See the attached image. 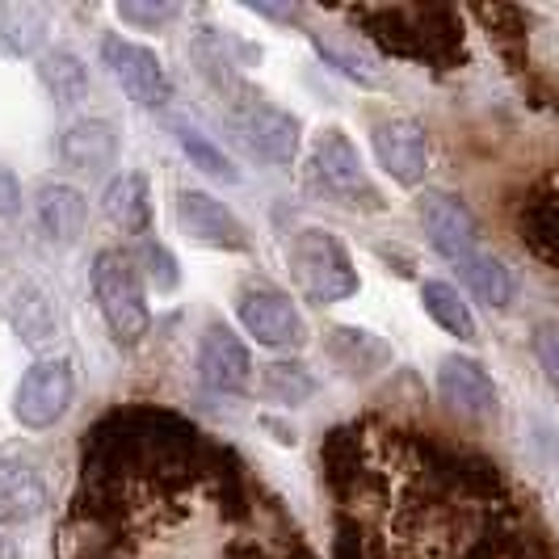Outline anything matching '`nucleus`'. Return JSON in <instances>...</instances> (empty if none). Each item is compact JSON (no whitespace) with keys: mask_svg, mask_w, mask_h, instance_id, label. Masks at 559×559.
I'll list each match as a JSON object with an SVG mask.
<instances>
[{"mask_svg":"<svg viewBox=\"0 0 559 559\" xmlns=\"http://www.w3.org/2000/svg\"><path fill=\"white\" fill-rule=\"evenodd\" d=\"M324 463L336 488H349V479L362 472V450L354 442V429H333L324 442Z\"/></svg>","mask_w":559,"mask_h":559,"instance_id":"bb28decb","label":"nucleus"},{"mask_svg":"<svg viewBox=\"0 0 559 559\" xmlns=\"http://www.w3.org/2000/svg\"><path fill=\"white\" fill-rule=\"evenodd\" d=\"M236 316L245 333L265 349H299L308 341V324L295 308V299L278 286H249L236 299Z\"/></svg>","mask_w":559,"mask_h":559,"instance_id":"423d86ee","label":"nucleus"},{"mask_svg":"<svg viewBox=\"0 0 559 559\" xmlns=\"http://www.w3.org/2000/svg\"><path fill=\"white\" fill-rule=\"evenodd\" d=\"M311 177H316V186L329 198H336L341 206H354V211H383V206H388L383 194L370 186V177H366V168H362V156H358V147L349 143V135H345L341 127L320 131V140L311 147Z\"/></svg>","mask_w":559,"mask_h":559,"instance_id":"7ed1b4c3","label":"nucleus"},{"mask_svg":"<svg viewBox=\"0 0 559 559\" xmlns=\"http://www.w3.org/2000/svg\"><path fill=\"white\" fill-rule=\"evenodd\" d=\"M34 215L43 231L56 240V245H76L88 224V202L76 186H63V181H43L34 190Z\"/></svg>","mask_w":559,"mask_h":559,"instance_id":"dca6fc26","label":"nucleus"},{"mask_svg":"<svg viewBox=\"0 0 559 559\" xmlns=\"http://www.w3.org/2000/svg\"><path fill=\"white\" fill-rule=\"evenodd\" d=\"M518 227L538 261L559 265V198H531L518 215Z\"/></svg>","mask_w":559,"mask_h":559,"instance_id":"4be33fe9","label":"nucleus"},{"mask_svg":"<svg viewBox=\"0 0 559 559\" xmlns=\"http://www.w3.org/2000/svg\"><path fill=\"white\" fill-rule=\"evenodd\" d=\"M231 131L265 165H295V156H299V135H304L299 118L257 93L245 97L240 106H231Z\"/></svg>","mask_w":559,"mask_h":559,"instance_id":"20e7f679","label":"nucleus"},{"mask_svg":"<svg viewBox=\"0 0 559 559\" xmlns=\"http://www.w3.org/2000/svg\"><path fill=\"white\" fill-rule=\"evenodd\" d=\"M17 206H22V186H17V177L9 168H0V219L17 215Z\"/></svg>","mask_w":559,"mask_h":559,"instance_id":"2f4dec72","label":"nucleus"},{"mask_svg":"<svg viewBox=\"0 0 559 559\" xmlns=\"http://www.w3.org/2000/svg\"><path fill=\"white\" fill-rule=\"evenodd\" d=\"M135 265H140L147 282H152V290H160V295H173L177 286H181V265H177V257L165 249V245H156V240H147L135 257Z\"/></svg>","mask_w":559,"mask_h":559,"instance_id":"cd10ccee","label":"nucleus"},{"mask_svg":"<svg viewBox=\"0 0 559 559\" xmlns=\"http://www.w3.org/2000/svg\"><path fill=\"white\" fill-rule=\"evenodd\" d=\"M420 227H425L433 252H442L447 261H463V257L476 252L479 224L459 194L433 190V194L420 198Z\"/></svg>","mask_w":559,"mask_h":559,"instance_id":"9b49d317","label":"nucleus"},{"mask_svg":"<svg viewBox=\"0 0 559 559\" xmlns=\"http://www.w3.org/2000/svg\"><path fill=\"white\" fill-rule=\"evenodd\" d=\"M47 38V17L43 9H4L0 13V47L9 56H34Z\"/></svg>","mask_w":559,"mask_h":559,"instance_id":"393cba45","label":"nucleus"},{"mask_svg":"<svg viewBox=\"0 0 559 559\" xmlns=\"http://www.w3.org/2000/svg\"><path fill=\"white\" fill-rule=\"evenodd\" d=\"M333 559H366V538H362V531H358V526H349V522L341 526Z\"/></svg>","mask_w":559,"mask_h":559,"instance_id":"7c9ffc66","label":"nucleus"},{"mask_svg":"<svg viewBox=\"0 0 559 559\" xmlns=\"http://www.w3.org/2000/svg\"><path fill=\"white\" fill-rule=\"evenodd\" d=\"M177 227L186 240L215 252H249L252 231L240 215H231L224 202L206 190H181L177 194Z\"/></svg>","mask_w":559,"mask_h":559,"instance_id":"0eeeda50","label":"nucleus"},{"mask_svg":"<svg viewBox=\"0 0 559 559\" xmlns=\"http://www.w3.org/2000/svg\"><path fill=\"white\" fill-rule=\"evenodd\" d=\"M4 320H9V329L22 336L26 345H47L59 333L56 304H51V295L38 282H17L4 295Z\"/></svg>","mask_w":559,"mask_h":559,"instance_id":"f3484780","label":"nucleus"},{"mask_svg":"<svg viewBox=\"0 0 559 559\" xmlns=\"http://www.w3.org/2000/svg\"><path fill=\"white\" fill-rule=\"evenodd\" d=\"M286 270L311 308H329L358 295V270L349 249L324 227H304L286 245Z\"/></svg>","mask_w":559,"mask_h":559,"instance_id":"f257e3e1","label":"nucleus"},{"mask_svg":"<svg viewBox=\"0 0 559 559\" xmlns=\"http://www.w3.org/2000/svg\"><path fill=\"white\" fill-rule=\"evenodd\" d=\"M118 17H122L127 26L165 29L168 22L181 17V4H143V0H131V4H118Z\"/></svg>","mask_w":559,"mask_h":559,"instance_id":"c756f323","label":"nucleus"},{"mask_svg":"<svg viewBox=\"0 0 559 559\" xmlns=\"http://www.w3.org/2000/svg\"><path fill=\"white\" fill-rule=\"evenodd\" d=\"M47 504H51V492L38 467L17 454H0V526H26L34 518H43Z\"/></svg>","mask_w":559,"mask_h":559,"instance_id":"4468645a","label":"nucleus"},{"mask_svg":"<svg viewBox=\"0 0 559 559\" xmlns=\"http://www.w3.org/2000/svg\"><path fill=\"white\" fill-rule=\"evenodd\" d=\"M59 165L76 177H106L114 165H118V152H122V140H118V127L106 122V118H81L72 122L63 135H59Z\"/></svg>","mask_w":559,"mask_h":559,"instance_id":"ddd939ff","label":"nucleus"},{"mask_svg":"<svg viewBox=\"0 0 559 559\" xmlns=\"http://www.w3.org/2000/svg\"><path fill=\"white\" fill-rule=\"evenodd\" d=\"M102 63H106V72L118 81V88H122L131 102H140L143 110L168 106L165 68H160L156 51H147L143 43H131V38H122V34H110V38L102 43Z\"/></svg>","mask_w":559,"mask_h":559,"instance_id":"6e6552de","label":"nucleus"},{"mask_svg":"<svg viewBox=\"0 0 559 559\" xmlns=\"http://www.w3.org/2000/svg\"><path fill=\"white\" fill-rule=\"evenodd\" d=\"M311 47H316V56L324 59L336 76H345V81L358 84V88H383V84H388V72H383L374 59L349 51L345 43H336L329 34H311Z\"/></svg>","mask_w":559,"mask_h":559,"instance_id":"5701e85b","label":"nucleus"},{"mask_svg":"<svg viewBox=\"0 0 559 559\" xmlns=\"http://www.w3.org/2000/svg\"><path fill=\"white\" fill-rule=\"evenodd\" d=\"M534 358L543 366V374H547V383L559 392V320H543V324H534Z\"/></svg>","mask_w":559,"mask_h":559,"instance_id":"c85d7f7f","label":"nucleus"},{"mask_svg":"<svg viewBox=\"0 0 559 559\" xmlns=\"http://www.w3.org/2000/svg\"><path fill=\"white\" fill-rule=\"evenodd\" d=\"M34 72H38L43 88L56 97L59 106H76V102L88 97V68L72 51H47V56H38Z\"/></svg>","mask_w":559,"mask_h":559,"instance_id":"412c9836","label":"nucleus"},{"mask_svg":"<svg viewBox=\"0 0 559 559\" xmlns=\"http://www.w3.org/2000/svg\"><path fill=\"white\" fill-rule=\"evenodd\" d=\"M93 299L110 324V336L118 345H140L147 329H152V311H147V295H143V278L135 257L122 249H102L93 257Z\"/></svg>","mask_w":559,"mask_h":559,"instance_id":"f03ea898","label":"nucleus"},{"mask_svg":"<svg viewBox=\"0 0 559 559\" xmlns=\"http://www.w3.org/2000/svg\"><path fill=\"white\" fill-rule=\"evenodd\" d=\"M102 211L127 236H143L152 227V190H147V177L140 168H127V173L110 177V186L102 190Z\"/></svg>","mask_w":559,"mask_h":559,"instance_id":"a211bd4d","label":"nucleus"},{"mask_svg":"<svg viewBox=\"0 0 559 559\" xmlns=\"http://www.w3.org/2000/svg\"><path fill=\"white\" fill-rule=\"evenodd\" d=\"M459 278L467 282V295L484 304V308L492 311H504L513 304V295H518V282H513V270L504 265L501 257H492V252H472V257H463L459 261Z\"/></svg>","mask_w":559,"mask_h":559,"instance_id":"6ab92c4d","label":"nucleus"},{"mask_svg":"<svg viewBox=\"0 0 559 559\" xmlns=\"http://www.w3.org/2000/svg\"><path fill=\"white\" fill-rule=\"evenodd\" d=\"M420 304H425V316L442 329V333L459 336V341H476V316L467 308L463 290L450 286V282H425L420 286Z\"/></svg>","mask_w":559,"mask_h":559,"instance_id":"aec40b11","label":"nucleus"},{"mask_svg":"<svg viewBox=\"0 0 559 559\" xmlns=\"http://www.w3.org/2000/svg\"><path fill=\"white\" fill-rule=\"evenodd\" d=\"M173 131H177V143H181L186 160H190L198 173H206V177H215V181H240V173L231 168V160H227L224 147H215V143L206 140L202 131H194L190 122H177Z\"/></svg>","mask_w":559,"mask_h":559,"instance_id":"a878e982","label":"nucleus"},{"mask_svg":"<svg viewBox=\"0 0 559 559\" xmlns=\"http://www.w3.org/2000/svg\"><path fill=\"white\" fill-rule=\"evenodd\" d=\"M76 395V374L68 358H43L22 374L17 392H13V417L26 429H51L63 420Z\"/></svg>","mask_w":559,"mask_h":559,"instance_id":"39448f33","label":"nucleus"},{"mask_svg":"<svg viewBox=\"0 0 559 559\" xmlns=\"http://www.w3.org/2000/svg\"><path fill=\"white\" fill-rule=\"evenodd\" d=\"M438 395L454 413L476 420L497 417V408H501V392H497L492 374L484 370V362L467 358V354H447L442 358V366H438Z\"/></svg>","mask_w":559,"mask_h":559,"instance_id":"f8f14e48","label":"nucleus"},{"mask_svg":"<svg viewBox=\"0 0 559 559\" xmlns=\"http://www.w3.org/2000/svg\"><path fill=\"white\" fill-rule=\"evenodd\" d=\"M324 354L333 358L349 379H370L383 366H392V345L370 329H354V324H336L324 333Z\"/></svg>","mask_w":559,"mask_h":559,"instance_id":"2eb2a0df","label":"nucleus"},{"mask_svg":"<svg viewBox=\"0 0 559 559\" xmlns=\"http://www.w3.org/2000/svg\"><path fill=\"white\" fill-rule=\"evenodd\" d=\"M316 392H320L316 374L299 362H270L265 374H261V395H265L270 404H278V408H299V404H308Z\"/></svg>","mask_w":559,"mask_h":559,"instance_id":"b1692460","label":"nucleus"},{"mask_svg":"<svg viewBox=\"0 0 559 559\" xmlns=\"http://www.w3.org/2000/svg\"><path fill=\"white\" fill-rule=\"evenodd\" d=\"M198 379L202 388L215 395H245L252 383V358L245 341L231 333L227 324H206L202 345H198Z\"/></svg>","mask_w":559,"mask_h":559,"instance_id":"9d476101","label":"nucleus"},{"mask_svg":"<svg viewBox=\"0 0 559 559\" xmlns=\"http://www.w3.org/2000/svg\"><path fill=\"white\" fill-rule=\"evenodd\" d=\"M249 13L270 17V22H299L304 17V9H282V4H249Z\"/></svg>","mask_w":559,"mask_h":559,"instance_id":"473e14b6","label":"nucleus"},{"mask_svg":"<svg viewBox=\"0 0 559 559\" xmlns=\"http://www.w3.org/2000/svg\"><path fill=\"white\" fill-rule=\"evenodd\" d=\"M261 429H270V433H278V442L282 447H295L299 438H295V429L290 425H282V420H274V417H261Z\"/></svg>","mask_w":559,"mask_h":559,"instance_id":"72a5a7b5","label":"nucleus"},{"mask_svg":"<svg viewBox=\"0 0 559 559\" xmlns=\"http://www.w3.org/2000/svg\"><path fill=\"white\" fill-rule=\"evenodd\" d=\"M370 147L379 168L400 186H420L429 173V140L417 118H383L370 127Z\"/></svg>","mask_w":559,"mask_h":559,"instance_id":"1a4fd4ad","label":"nucleus"}]
</instances>
